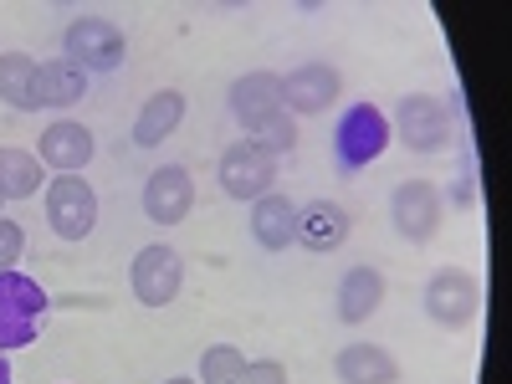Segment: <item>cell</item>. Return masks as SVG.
Masks as SVG:
<instances>
[{"instance_id": "obj_27", "label": "cell", "mask_w": 512, "mask_h": 384, "mask_svg": "<svg viewBox=\"0 0 512 384\" xmlns=\"http://www.w3.org/2000/svg\"><path fill=\"white\" fill-rule=\"evenodd\" d=\"M0 384H11V364H6V354H0Z\"/></svg>"}, {"instance_id": "obj_9", "label": "cell", "mask_w": 512, "mask_h": 384, "mask_svg": "<svg viewBox=\"0 0 512 384\" xmlns=\"http://www.w3.org/2000/svg\"><path fill=\"white\" fill-rule=\"evenodd\" d=\"M128 287L144 308H169L185 287V262L175 246H144L134 256V272H128Z\"/></svg>"}, {"instance_id": "obj_20", "label": "cell", "mask_w": 512, "mask_h": 384, "mask_svg": "<svg viewBox=\"0 0 512 384\" xmlns=\"http://www.w3.org/2000/svg\"><path fill=\"white\" fill-rule=\"evenodd\" d=\"M36 93H41V108H72L82 93H88V72H82L77 62H67V57H57V62L41 67Z\"/></svg>"}, {"instance_id": "obj_28", "label": "cell", "mask_w": 512, "mask_h": 384, "mask_svg": "<svg viewBox=\"0 0 512 384\" xmlns=\"http://www.w3.org/2000/svg\"><path fill=\"white\" fill-rule=\"evenodd\" d=\"M164 384H200V379H164Z\"/></svg>"}, {"instance_id": "obj_29", "label": "cell", "mask_w": 512, "mask_h": 384, "mask_svg": "<svg viewBox=\"0 0 512 384\" xmlns=\"http://www.w3.org/2000/svg\"><path fill=\"white\" fill-rule=\"evenodd\" d=\"M0 205H6V200H0Z\"/></svg>"}, {"instance_id": "obj_16", "label": "cell", "mask_w": 512, "mask_h": 384, "mask_svg": "<svg viewBox=\"0 0 512 384\" xmlns=\"http://www.w3.org/2000/svg\"><path fill=\"white\" fill-rule=\"evenodd\" d=\"M251 236L262 251H287L297 241V205L287 195H262V200H251Z\"/></svg>"}, {"instance_id": "obj_19", "label": "cell", "mask_w": 512, "mask_h": 384, "mask_svg": "<svg viewBox=\"0 0 512 384\" xmlns=\"http://www.w3.org/2000/svg\"><path fill=\"white\" fill-rule=\"evenodd\" d=\"M36 82H41V62L36 57H26V52H6V57H0V103H6V108L36 113L41 108Z\"/></svg>"}, {"instance_id": "obj_15", "label": "cell", "mask_w": 512, "mask_h": 384, "mask_svg": "<svg viewBox=\"0 0 512 384\" xmlns=\"http://www.w3.org/2000/svg\"><path fill=\"white\" fill-rule=\"evenodd\" d=\"M333 303H338V323H349V328L369 323L379 313V303H384V272L379 267H349L344 282H338Z\"/></svg>"}, {"instance_id": "obj_22", "label": "cell", "mask_w": 512, "mask_h": 384, "mask_svg": "<svg viewBox=\"0 0 512 384\" xmlns=\"http://www.w3.org/2000/svg\"><path fill=\"white\" fill-rule=\"evenodd\" d=\"M246 369V354L236 344H216L200 354V384H236Z\"/></svg>"}, {"instance_id": "obj_13", "label": "cell", "mask_w": 512, "mask_h": 384, "mask_svg": "<svg viewBox=\"0 0 512 384\" xmlns=\"http://www.w3.org/2000/svg\"><path fill=\"white\" fill-rule=\"evenodd\" d=\"M93 154H98L93 134L82 123H72V118H57L47 134H41V144H36V159L47 169H57V175H82V169L93 164Z\"/></svg>"}, {"instance_id": "obj_23", "label": "cell", "mask_w": 512, "mask_h": 384, "mask_svg": "<svg viewBox=\"0 0 512 384\" xmlns=\"http://www.w3.org/2000/svg\"><path fill=\"white\" fill-rule=\"evenodd\" d=\"M251 144H256V149H267L272 159H287V154L297 149V118L282 108L272 123H262V128H256V134H251Z\"/></svg>"}, {"instance_id": "obj_24", "label": "cell", "mask_w": 512, "mask_h": 384, "mask_svg": "<svg viewBox=\"0 0 512 384\" xmlns=\"http://www.w3.org/2000/svg\"><path fill=\"white\" fill-rule=\"evenodd\" d=\"M477 154H466L461 159V175H456V185H451V205L456 210H477Z\"/></svg>"}, {"instance_id": "obj_11", "label": "cell", "mask_w": 512, "mask_h": 384, "mask_svg": "<svg viewBox=\"0 0 512 384\" xmlns=\"http://www.w3.org/2000/svg\"><path fill=\"white\" fill-rule=\"evenodd\" d=\"M195 210V180L185 164H164L144 180V216L154 226H180Z\"/></svg>"}, {"instance_id": "obj_5", "label": "cell", "mask_w": 512, "mask_h": 384, "mask_svg": "<svg viewBox=\"0 0 512 384\" xmlns=\"http://www.w3.org/2000/svg\"><path fill=\"white\" fill-rule=\"evenodd\" d=\"M482 308V282L466 267H441L431 282H425V313L441 328H466Z\"/></svg>"}, {"instance_id": "obj_14", "label": "cell", "mask_w": 512, "mask_h": 384, "mask_svg": "<svg viewBox=\"0 0 512 384\" xmlns=\"http://www.w3.org/2000/svg\"><path fill=\"white\" fill-rule=\"evenodd\" d=\"M354 221H349V210L338 205V200H308V205H297V246H308L318 256L338 251L349 241Z\"/></svg>"}, {"instance_id": "obj_1", "label": "cell", "mask_w": 512, "mask_h": 384, "mask_svg": "<svg viewBox=\"0 0 512 384\" xmlns=\"http://www.w3.org/2000/svg\"><path fill=\"white\" fill-rule=\"evenodd\" d=\"M47 308H52V297L41 292L36 277H26V272H0V354L36 344Z\"/></svg>"}, {"instance_id": "obj_10", "label": "cell", "mask_w": 512, "mask_h": 384, "mask_svg": "<svg viewBox=\"0 0 512 384\" xmlns=\"http://www.w3.org/2000/svg\"><path fill=\"white\" fill-rule=\"evenodd\" d=\"M338 93H344V72L328 67V62H303L292 67L282 77V108L292 118H318L338 103Z\"/></svg>"}, {"instance_id": "obj_26", "label": "cell", "mask_w": 512, "mask_h": 384, "mask_svg": "<svg viewBox=\"0 0 512 384\" xmlns=\"http://www.w3.org/2000/svg\"><path fill=\"white\" fill-rule=\"evenodd\" d=\"M236 384H287V369L277 364V359H256V364H246L241 369V379Z\"/></svg>"}, {"instance_id": "obj_12", "label": "cell", "mask_w": 512, "mask_h": 384, "mask_svg": "<svg viewBox=\"0 0 512 384\" xmlns=\"http://www.w3.org/2000/svg\"><path fill=\"white\" fill-rule=\"evenodd\" d=\"M231 118L246 128V139L256 134L262 123H272L282 113V77L277 72H246L231 82Z\"/></svg>"}, {"instance_id": "obj_8", "label": "cell", "mask_w": 512, "mask_h": 384, "mask_svg": "<svg viewBox=\"0 0 512 384\" xmlns=\"http://www.w3.org/2000/svg\"><path fill=\"white\" fill-rule=\"evenodd\" d=\"M390 221H395V231H400L410 246H425V241L441 231V221H446V200H441L436 185L405 180V185H395V195H390Z\"/></svg>"}, {"instance_id": "obj_21", "label": "cell", "mask_w": 512, "mask_h": 384, "mask_svg": "<svg viewBox=\"0 0 512 384\" xmlns=\"http://www.w3.org/2000/svg\"><path fill=\"white\" fill-rule=\"evenodd\" d=\"M41 190V159L31 149H0V200H31Z\"/></svg>"}, {"instance_id": "obj_17", "label": "cell", "mask_w": 512, "mask_h": 384, "mask_svg": "<svg viewBox=\"0 0 512 384\" xmlns=\"http://www.w3.org/2000/svg\"><path fill=\"white\" fill-rule=\"evenodd\" d=\"M333 374H338V384H400V364L384 354L379 344H349V349H338Z\"/></svg>"}, {"instance_id": "obj_3", "label": "cell", "mask_w": 512, "mask_h": 384, "mask_svg": "<svg viewBox=\"0 0 512 384\" xmlns=\"http://www.w3.org/2000/svg\"><path fill=\"white\" fill-rule=\"evenodd\" d=\"M390 139H400L410 154H441L451 144V108L431 93H405L390 123Z\"/></svg>"}, {"instance_id": "obj_18", "label": "cell", "mask_w": 512, "mask_h": 384, "mask_svg": "<svg viewBox=\"0 0 512 384\" xmlns=\"http://www.w3.org/2000/svg\"><path fill=\"white\" fill-rule=\"evenodd\" d=\"M185 123V93H175V88H164V93H154L144 108H139V118H134V144L139 149H154V144H164L175 128Z\"/></svg>"}, {"instance_id": "obj_4", "label": "cell", "mask_w": 512, "mask_h": 384, "mask_svg": "<svg viewBox=\"0 0 512 384\" xmlns=\"http://www.w3.org/2000/svg\"><path fill=\"white\" fill-rule=\"evenodd\" d=\"M216 180L231 200H262L272 195L277 185V159L267 149H256L251 139H236L221 149V164H216Z\"/></svg>"}, {"instance_id": "obj_7", "label": "cell", "mask_w": 512, "mask_h": 384, "mask_svg": "<svg viewBox=\"0 0 512 384\" xmlns=\"http://www.w3.org/2000/svg\"><path fill=\"white\" fill-rule=\"evenodd\" d=\"M62 47H67V62H77L82 72H113L128 57L123 31L103 16H77L62 36Z\"/></svg>"}, {"instance_id": "obj_2", "label": "cell", "mask_w": 512, "mask_h": 384, "mask_svg": "<svg viewBox=\"0 0 512 384\" xmlns=\"http://www.w3.org/2000/svg\"><path fill=\"white\" fill-rule=\"evenodd\" d=\"M384 149H390V118H384L374 103H354L338 113L333 123V159L344 175H359V169H369Z\"/></svg>"}, {"instance_id": "obj_6", "label": "cell", "mask_w": 512, "mask_h": 384, "mask_svg": "<svg viewBox=\"0 0 512 384\" xmlns=\"http://www.w3.org/2000/svg\"><path fill=\"white\" fill-rule=\"evenodd\" d=\"M47 221L62 241H88L98 226V190L77 175H57L47 185Z\"/></svg>"}, {"instance_id": "obj_25", "label": "cell", "mask_w": 512, "mask_h": 384, "mask_svg": "<svg viewBox=\"0 0 512 384\" xmlns=\"http://www.w3.org/2000/svg\"><path fill=\"white\" fill-rule=\"evenodd\" d=\"M21 251H26V231H21L16 221H6V216H0V272H16Z\"/></svg>"}]
</instances>
